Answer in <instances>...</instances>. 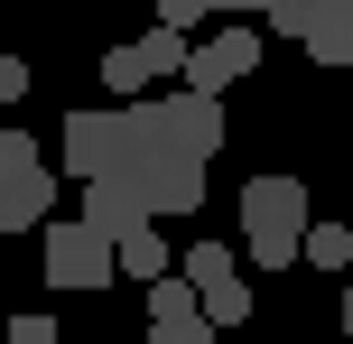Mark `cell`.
Masks as SVG:
<instances>
[{"mask_svg": "<svg viewBox=\"0 0 353 344\" xmlns=\"http://www.w3.org/2000/svg\"><path fill=\"white\" fill-rule=\"evenodd\" d=\"M307 186L298 177H251L242 186V252L261 261V270H288V261H307Z\"/></svg>", "mask_w": 353, "mask_h": 344, "instance_id": "6da1fadb", "label": "cell"}, {"mask_svg": "<svg viewBox=\"0 0 353 344\" xmlns=\"http://www.w3.org/2000/svg\"><path fill=\"white\" fill-rule=\"evenodd\" d=\"M130 130H140V159L121 168V186L140 196V214H149V223H168V214H195V205H205V159H176V149H159L140 112H130Z\"/></svg>", "mask_w": 353, "mask_h": 344, "instance_id": "7a4b0ae2", "label": "cell"}, {"mask_svg": "<svg viewBox=\"0 0 353 344\" xmlns=\"http://www.w3.org/2000/svg\"><path fill=\"white\" fill-rule=\"evenodd\" d=\"M0 223H10V233L56 223V177H47V149H37L28 130H0Z\"/></svg>", "mask_w": 353, "mask_h": 344, "instance_id": "3957f363", "label": "cell"}, {"mask_svg": "<svg viewBox=\"0 0 353 344\" xmlns=\"http://www.w3.org/2000/svg\"><path fill=\"white\" fill-rule=\"evenodd\" d=\"M65 168L84 186H103V177H121L130 159H140V130H130V112H65Z\"/></svg>", "mask_w": 353, "mask_h": 344, "instance_id": "277c9868", "label": "cell"}, {"mask_svg": "<svg viewBox=\"0 0 353 344\" xmlns=\"http://www.w3.org/2000/svg\"><path fill=\"white\" fill-rule=\"evenodd\" d=\"M149 121V140L176 149V159H214L223 149V103L214 93H149V103H130Z\"/></svg>", "mask_w": 353, "mask_h": 344, "instance_id": "5b68a950", "label": "cell"}, {"mask_svg": "<svg viewBox=\"0 0 353 344\" xmlns=\"http://www.w3.org/2000/svg\"><path fill=\"white\" fill-rule=\"evenodd\" d=\"M47 279L56 289H112V279H121V252H112L84 214H56L47 223Z\"/></svg>", "mask_w": 353, "mask_h": 344, "instance_id": "8992f818", "label": "cell"}, {"mask_svg": "<svg viewBox=\"0 0 353 344\" xmlns=\"http://www.w3.org/2000/svg\"><path fill=\"white\" fill-rule=\"evenodd\" d=\"M186 65H195L186 37H176V28H149L140 47H112V56H103V84L130 93V103H149V84H159V74H186Z\"/></svg>", "mask_w": 353, "mask_h": 344, "instance_id": "52a82bcc", "label": "cell"}, {"mask_svg": "<svg viewBox=\"0 0 353 344\" xmlns=\"http://www.w3.org/2000/svg\"><path fill=\"white\" fill-rule=\"evenodd\" d=\"M251 65H261V37H251V28H223V37H205V47H195L186 93H214V103H223V84H242Z\"/></svg>", "mask_w": 353, "mask_h": 344, "instance_id": "ba28073f", "label": "cell"}, {"mask_svg": "<svg viewBox=\"0 0 353 344\" xmlns=\"http://www.w3.org/2000/svg\"><path fill=\"white\" fill-rule=\"evenodd\" d=\"M307 56H316V65H353V0H316Z\"/></svg>", "mask_w": 353, "mask_h": 344, "instance_id": "9c48e42d", "label": "cell"}, {"mask_svg": "<svg viewBox=\"0 0 353 344\" xmlns=\"http://www.w3.org/2000/svg\"><path fill=\"white\" fill-rule=\"evenodd\" d=\"M176 270H186L195 289L214 298V289H232V279H242V261H232V242H205V233H195V242H186V261H176Z\"/></svg>", "mask_w": 353, "mask_h": 344, "instance_id": "30bf717a", "label": "cell"}, {"mask_svg": "<svg viewBox=\"0 0 353 344\" xmlns=\"http://www.w3.org/2000/svg\"><path fill=\"white\" fill-rule=\"evenodd\" d=\"M112 252H121V270H130V279H149V289H159V279H176V270H168V233H159V223H140V233H121Z\"/></svg>", "mask_w": 353, "mask_h": 344, "instance_id": "8fae6325", "label": "cell"}, {"mask_svg": "<svg viewBox=\"0 0 353 344\" xmlns=\"http://www.w3.org/2000/svg\"><path fill=\"white\" fill-rule=\"evenodd\" d=\"M307 261L335 270V279H353V233H344V223H316V233H307Z\"/></svg>", "mask_w": 353, "mask_h": 344, "instance_id": "7c38bea8", "label": "cell"}, {"mask_svg": "<svg viewBox=\"0 0 353 344\" xmlns=\"http://www.w3.org/2000/svg\"><path fill=\"white\" fill-rule=\"evenodd\" d=\"M205 316H214V326H242V316H251V289H242V279H232V289H214Z\"/></svg>", "mask_w": 353, "mask_h": 344, "instance_id": "4fadbf2b", "label": "cell"}, {"mask_svg": "<svg viewBox=\"0 0 353 344\" xmlns=\"http://www.w3.org/2000/svg\"><path fill=\"white\" fill-rule=\"evenodd\" d=\"M214 0H159V28H176V37H195V19H205Z\"/></svg>", "mask_w": 353, "mask_h": 344, "instance_id": "5bb4252c", "label": "cell"}, {"mask_svg": "<svg viewBox=\"0 0 353 344\" xmlns=\"http://www.w3.org/2000/svg\"><path fill=\"white\" fill-rule=\"evenodd\" d=\"M149 344H214V316L205 326H149Z\"/></svg>", "mask_w": 353, "mask_h": 344, "instance_id": "9a60e30c", "label": "cell"}, {"mask_svg": "<svg viewBox=\"0 0 353 344\" xmlns=\"http://www.w3.org/2000/svg\"><path fill=\"white\" fill-rule=\"evenodd\" d=\"M10 344H56V326L47 316H10Z\"/></svg>", "mask_w": 353, "mask_h": 344, "instance_id": "2e32d148", "label": "cell"}, {"mask_svg": "<svg viewBox=\"0 0 353 344\" xmlns=\"http://www.w3.org/2000/svg\"><path fill=\"white\" fill-rule=\"evenodd\" d=\"M344 344H353V279H344Z\"/></svg>", "mask_w": 353, "mask_h": 344, "instance_id": "e0dca14e", "label": "cell"}, {"mask_svg": "<svg viewBox=\"0 0 353 344\" xmlns=\"http://www.w3.org/2000/svg\"><path fill=\"white\" fill-rule=\"evenodd\" d=\"M214 10H270V0H214Z\"/></svg>", "mask_w": 353, "mask_h": 344, "instance_id": "ac0fdd59", "label": "cell"}, {"mask_svg": "<svg viewBox=\"0 0 353 344\" xmlns=\"http://www.w3.org/2000/svg\"><path fill=\"white\" fill-rule=\"evenodd\" d=\"M149 10H159V0H149Z\"/></svg>", "mask_w": 353, "mask_h": 344, "instance_id": "d6986e66", "label": "cell"}, {"mask_svg": "<svg viewBox=\"0 0 353 344\" xmlns=\"http://www.w3.org/2000/svg\"><path fill=\"white\" fill-rule=\"evenodd\" d=\"M335 344H344V335H335Z\"/></svg>", "mask_w": 353, "mask_h": 344, "instance_id": "ffe728a7", "label": "cell"}]
</instances>
